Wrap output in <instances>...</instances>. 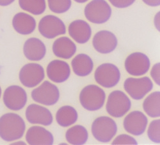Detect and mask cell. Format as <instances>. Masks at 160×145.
<instances>
[{
	"label": "cell",
	"instance_id": "15",
	"mask_svg": "<svg viewBox=\"0 0 160 145\" xmlns=\"http://www.w3.org/2000/svg\"><path fill=\"white\" fill-rule=\"evenodd\" d=\"M92 44L94 49L101 54H109L117 46L116 36L110 31L102 30L98 32L93 38Z\"/></svg>",
	"mask_w": 160,
	"mask_h": 145
},
{
	"label": "cell",
	"instance_id": "20",
	"mask_svg": "<svg viewBox=\"0 0 160 145\" xmlns=\"http://www.w3.org/2000/svg\"><path fill=\"white\" fill-rule=\"evenodd\" d=\"M12 26L18 33L27 35L35 31L36 21L32 16L24 12H19L13 17Z\"/></svg>",
	"mask_w": 160,
	"mask_h": 145
},
{
	"label": "cell",
	"instance_id": "34",
	"mask_svg": "<svg viewBox=\"0 0 160 145\" xmlns=\"http://www.w3.org/2000/svg\"><path fill=\"white\" fill-rule=\"evenodd\" d=\"M74 1L79 3H85L86 2L88 1V0H74Z\"/></svg>",
	"mask_w": 160,
	"mask_h": 145
},
{
	"label": "cell",
	"instance_id": "27",
	"mask_svg": "<svg viewBox=\"0 0 160 145\" xmlns=\"http://www.w3.org/2000/svg\"><path fill=\"white\" fill-rule=\"evenodd\" d=\"M49 9L56 14H63L71 7V0H48Z\"/></svg>",
	"mask_w": 160,
	"mask_h": 145
},
{
	"label": "cell",
	"instance_id": "1",
	"mask_svg": "<svg viewBox=\"0 0 160 145\" xmlns=\"http://www.w3.org/2000/svg\"><path fill=\"white\" fill-rule=\"evenodd\" d=\"M26 130L23 118L14 113L4 114L0 117V138L6 142L22 138Z\"/></svg>",
	"mask_w": 160,
	"mask_h": 145
},
{
	"label": "cell",
	"instance_id": "4",
	"mask_svg": "<svg viewBox=\"0 0 160 145\" xmlns=\"http://www.w3.org/2000/svg\"><path fill=\"white\" fill-rule=\"evenodd\" d=\"M131 107V100L124 92L115 90L109 95L106 109L111 116L121 118L130 110Z\"/></svg>",
	"mask_w": 160,
	"mask_h": 145
},
{
	"label": "cell",
	"instance_id": "32",
	"mask_svg": "<svg viewBox=\"0 0 160 145\" xmlns=\"http://www.w3.org/2000/svg\"><path fill=\"white\" fill-rule=\"evenodd\" d=\"M142 1L149 6L157 7L160 5V0H142Z\"/></svg>",
	"mask_w": 160,
	"mask_h": 145
},
{
	"label": "cell",
	"instance_id": "30",
	"mask_svg": "<svg viewBox=\"0 0 160 145\" xmlns=\"http://www.w3.org/2000/svg\"><path fill=\"white\" fill-rule=\"evenodd\" d=\"M109 2L117 8H124L133 4L135 0H109Z\"/></svg>",
	"mask_w": 160,
	"mask_h": 145
},
{
	"label": "cell",
	"instance_id": "26",
	"mask_svg": "<svg viewBox=\"0 0 160 145\" xmlns=\"http://www.w3.org/2000/svg\"><path fill=\"white\" fill-rule=\"evenodd\" d=\"M19 4L22 10L35 16L43 14L46 8L45 0H19Z\"/></svg>",
	"mask_w": 160,
	"mask_h": 145
},
{
	"label": "cell",
	"instance_id": "3",
	"mask_svg": "<svg viewBox=\"0 0 160 145\" xmlns=\"http://www.w3.org/2000/svg\"><path fill=\"white\" fill-rule=\"evenodd\" d=\"M92 134L94 138L101 143H109L117 133V125L112 118L100 116L93 122Z\"/></svg>",
	"mask_w": 160,
	"mask_h": 145
},
{
	"label": "cell",
	"instance_id": "21",
	"mask_svg": "<svg viewBox=\"0 0 160 145\" xmlns=\"http://www.w3.org/2000/svg\"><path fill=\"white\" fill-rule=\"evenodd\" d=\"M76 46L74 42L67 36L57 39L52 45L54 55L58 58L66 60L72 58L76 54Z\"/></svg>",
	"mask_w": 160,
	"mask_h": 145
},
{
	"label": "cell",
	"instance_id": "28",
	"mask_svg": "<svg viewBox=\"0 0 160 145\" xmlns=\"http://www.w3.org/2000/svg\"><path fill=\"white\" fill-rule=\"evenodd\" d=\"M149 139L155 143H160V120H154L150 123L148 129Z\"/></svg>",
	"mask_w": 160,
	"mask_h": 145
},
{
	"label": "cell",
	"instance_id": "12",
	"mask_svg": "<svg viewBox=\"0 0 160 145\" xmlns=\"http://www.w3.org/2000/svg\"><path fill=\"white\" fill-rule=\"evenodd\" d=\"M124 65L128 74L133 76H141L148 73L151 62L146 55L140 52H135L127 57Z\"/></svg>",
	"mask_w": 160,
	"mask_h": 145
},
{
	"label": "cell",
	"instance_id": "24",
	"mask_svg": "<svg viewBox=\"0 0 160 145\" xmlns=\"http://www.w3.org/2000/svg\"><path fill=\"white\" fill-rule=\"evenodd\" d=\"M88 133L86 128L82 125H76L69 128L65 133V139L69 144L82 145L87 143Z\"/></svg>",
	"mask_w": 160,
	"mask_h": 145
},
{
	"label": "cell",
	"instance_id": "31",
	"mask_svg": "<svg viewBox=\"0 0 160 145\" xmlns=\"http://www.w3.org/2000/svg\"><path fill=\"white\" fill-rule=\"evenodd\" d=\"M151 75L153 81L158 85H160V63H156L151 69Z\"/></svg>",
	"mask_w": 160,
	"mask_h": 145
},
{
	"label": "cell",
	"instance_id": "10",
	"mask_svg": "<svg viewBox=\"0 0 160 145\" xmlns=\"http://www.w3.org/2000/svg\"><path fill=\"white\" fill-rule=\"evenodd\" d=\"M3 100L8 109L18 111L25 106L28 97L24 88L18 85H12L5 90Z\"/></svg>",
	"mask_w": 160,
	"mask_h": 145
},
{
	"label": "cell",
	"instance_id": "5",
	"mask_svg": "<svg viewBox=\"0 0 160 145\" xmlns=\"http://www.w3.org/2000/svg\"><path fill=\"white\" fill-rule=\"evenodd\" d=\"M85 16L92 23L103 24L110 19L112 8L105 0H92L85 7Z\"/></svg>",
	"mask_w": 160,
	"mask_h": 145
},
{
	"label": "cell",
	"instance_id": "8",
	"mask_svg": "<svg viewBox=\"0 0 160 145\" xmlns=\"http://www.w3.org/2000/svg\"><path fill=\"white\" fill-rule=\"evenodd\" d=\"M124 88L132 99L139 100L153 89V83L151 79L146 76L129 77L124 81Z\"/></svg>",
	"mask_w": 160,
	"mask_h": 145
},
{
	"label": "cell",
	"instance_id": "14",
	"mask_svg": "<svg viewBox=\"0 0 160 145\" xmlns=\"http://www.w3.org/2000/svg\"><path fill=\"white\" fill-rule=\"evenodd\" d=\"M26 118L32 124H38L49 126L53 122V117L51 111L41 105L32 104L26 109Z\"/></svg>",
	"mask_w": 160,
	"mask_h": 145
},
{
	"label": "cell",
	"instance_id": "17",
	"mask_svg": "<svg viewBox=\"0 0 160 145\" xmlns=\"http://www.w3.org/2000/svg\"><path fill=\"white\" fill-rule=\"evenodd\" d=\"M26 140L30 145H52L54 138L49 130L43 127H31L26 134Z\"/></svg>",
	"mask_w": 160,
	"mask_h": 145
},
{
	"label": "cell",
	"instance_id": "7",
	"mask_svg": "<svg viewBox=\"0 0 160 145\" xmlns=\"http://www.w3.org/2000/svg\"><path fill=\"white\" fill-rule=\"evenodd\" d=\"M94 78L101 86L111 88L118 83L121 80V72L117 66L112 63H103L96 69Z\"/></svg>",
	"mask_w": 160,
	"mask_h": 145
},
{
	"label": "cell",
	"instance_id": "35",
	"mask_svg": "<svg viewBox=\"0 0 160 145\" xmlns=\"http://www.w3.org/2000/svg\"><path fill=\"white\" fill-rule=\"evenodd\" d=\"M26 144L25 143H24L23 141H18L17 143H12V144Z\"/></svg>",
	"mask_w": 160,
	"mask_h": 145
},
{
	"label": "cell",
	"instance_id": "22",
	"mask_svg": "<svg viewBox=\"0 0 160 145\" xmlns=\"http://www.w3.org/2000/svg\"><path fill=\"white\" fill-rule=\"evenodd\" d=\"M74 73L79 77H85L91 74L94 69V63L92 58L86 54H79L71 62Z\"/></svg>",
	"mask_w": 160,
	"mask_h": 145
},
{
	"label": "cell",
	"instance_id": "29",
	"mask_svg": "<svg viewBox=\"0 0 160 145\" xmlns=\"http://www.w3.org/2000/svg\"><path fill=\"white\" fill-rule=\"evenodd\" d=\"M112 144H138V143L134 138L124 134L116 137Z\"/></svg>",
	"mask_w": 160,
	"mask_h": 145
},
{
	"label": "cell",
	"instance_id": "13",
	"mask_svg": "<svg viewBox=\"0 0 160 145\" xmlns=\"http://www.w3.org/2000/svg\"><path fill=\"white\" fill-rule=\"evenodd\" d=\"M148 124V119L142 112L134 111L129 113L124 118V128L128 133L133 136H140L144 133Z\"/></svg>",
	"mask_w": 160,
	"mask_h": 145
},
{
	"label": "cell",
	"instance_id": "33",
	"mask_svg": "<svg viewBox=\"0 0 160 145\" xmlns=\"http://www.w3.org/2000/svg\"><path fill=\"white\" fill-rule=\"evenodd\" d=\"M15 0H0V6L6 7L10 5Z\"/></svg>",
	"mask_w": 160,
	"mask_h": 145
},
{
	"label": "cell",
	"instance_id": "25",
	"mask_svg": "<svg viewBox=\"0 0 160 145\" xmlns=\"http://www.w3.org/2000/svg\"><path fill=\"white\" fill-rule=\"evenodd\" d=\"M143 109L151 118L160 116V91H154L144 100Z\"/></svg>",
	"mask_w": 160,
	"mask_h": 145
},
{
	"label": "cell",
	"instance_id": "23",
	"mask_svg": "<svg viewBox=\"0 0 160 145\" xmlns=\"http://www.w3.org/2000/svg\"><path fill=\"white\" fill-rule=\"evenodd\" d=\"M78 118V112L71 105H64L57 112L56 120L58 124L62 127H68L74 124Z\"/></svg>",
	"mask_w": 160,
	"mask_h": 145
},
{
	"label": "cell",
	"instance_id": "6",
	"mask_svg": "<svg viewBox=\"0 0 160 145\" xmlns=\"http://www.w3.org/2000/svg\"><path fill=\"white\" fill-rule=\"evenodd\" d=\"M31 95L35 102L51 106L58 102L60 94L59 89L55 85L45 81L32 91Z\"/></svg>",
	"mask_w": 160,
	"mask_h": 145
},
{
	"label": "cell",
	"instance_id": "16",
	"mask_svg": "<svg viewBox=\"0 0 160 145\" xmlns=\"http://www.w3.org/2000/svg\"><path fill=\"white\" fill-rule=\"evenodd\" d=\"M46 73L50 81L56 83H62L69 78L71 68L69 65L65 61L55 60L48 64Z\"/></svg>",
	"mask_w": 160,
	"mask_h": 145
},
{
	"label": "cell",
	"instance_id": "36",
	"mask_svg": "<svg viewBox=\"0 0 160 145\" xmlns=\"http://www.w3.org/2000/svg\"><path fill=\"white\" fill-rule=\"evenodd\" d=\"M2 88H1V86H0V98H1V96H2Z\"/></svg>",
	"mask_w": 160,
	"mask_h": 145
},
{
	"label": "cell",
	"instance_id": "9",
	"mask_svg": "<svg viewBox=\"0 0 160 145\" xmlns=\"http://www.w3.org/2000/svg\"><path fill=\"white\" fill-rule=\"evenodd\" d=\"M45 77L42 66L35 63H28L21 68L19 78L21 84L27 88H34L41 83Z\"/></svg>",
	"mask_w": 160,
	"mask_h": 145
},
{
	"label": "cell",
	"instance_id": "18",
	"mask_svg": "<svg viewBox=\"0 0 160 145\" xmlns=\"http://www.w3.org/2000/svg\"><path fill=\"white\" fill-rule=\"evenodd\" d=\"M23 53L28 60L38 61L42 60L46 54V47L42 41L37 38H30L23 46Z\"/></svg>",
	"mask_w": 160,
	"mask_h": 145
},
{
	"label": "cell",
	"instance_id": "11",
	"mask_svg": "<svg viewBox=\"0 0 160 145\" xmlns=\"http://www.w3.org/2000/svg\"><path fill=\"white\" fill-rule=\"evenodd\" d=\"M38 31L45 38L52 39L65 34L66 27L63 22L58 17L48 15L40 21Z\"/></svg>",
	"mask_w": 160,
	"mask_h": 145
},
{
	"label": "cell",
	"instance_id": "19",
	"mask_svg": "<svg viewBox=\"0 0 160 145\" xmlns=\"http://www.w3.org/2000/svg\"><path fill=\"white\" fill-rule=\"evenodd\" d=\"M69 35L78 44L87 43L91 37L90 25L83 20H76L69 26Z\"/></svg>",
	"mask_w": 160,
	"mask_h": 145
},
{
	"label": "cell",
	"instance_id": "2",
	"mask_svg": "<svg viewBox=\"0 0 160 145\" xmlns=\"http://www.w3.org/2000/svg\"><path fill=\"white\" fill-rule=\"evenodd\" d=\"M106 100L104 91L95 85L86 86L79 94L82 107L89 111H96L102 108Z\"/></svg>",
	"mask_w": 160,
	"mask_h": 145
}]
</instances>
